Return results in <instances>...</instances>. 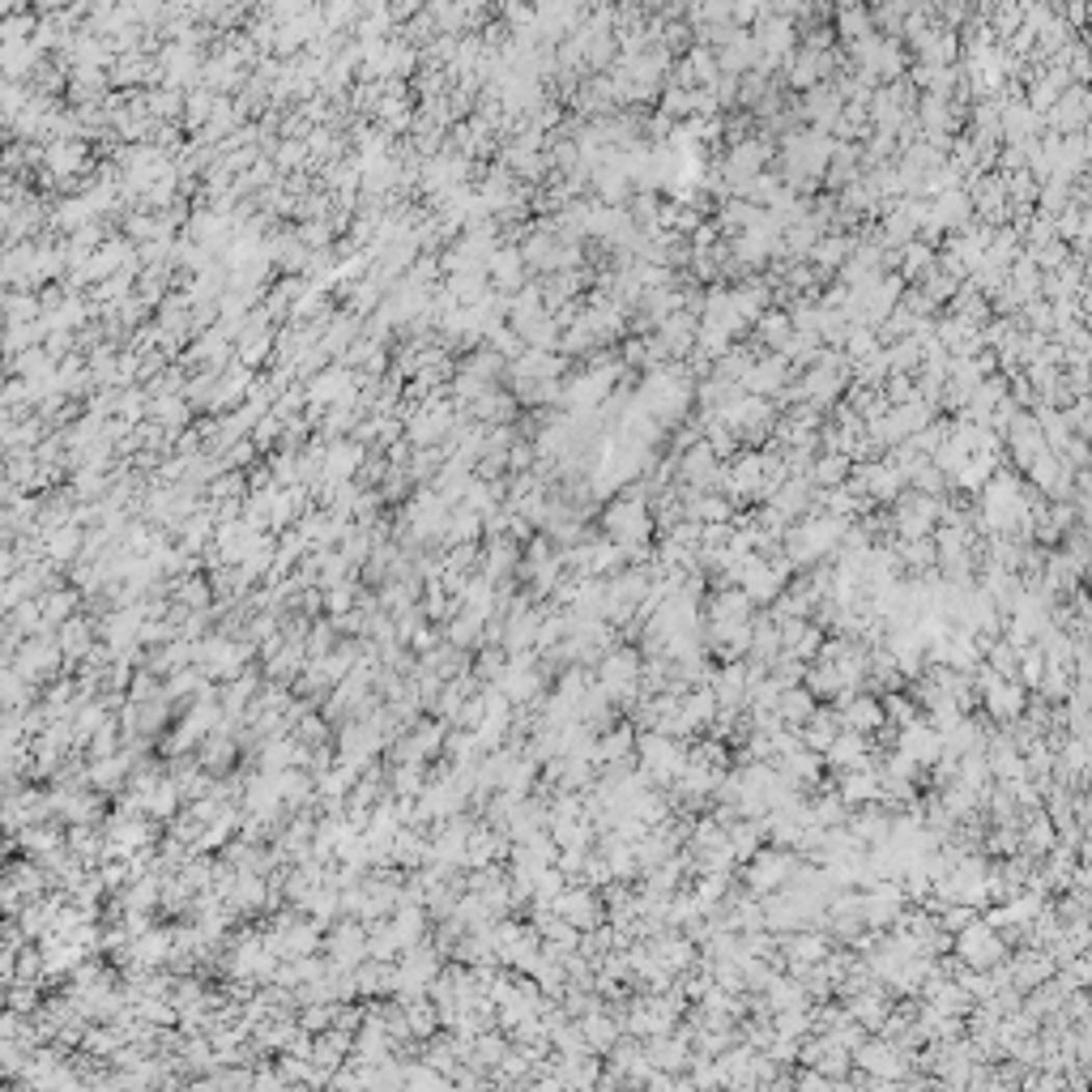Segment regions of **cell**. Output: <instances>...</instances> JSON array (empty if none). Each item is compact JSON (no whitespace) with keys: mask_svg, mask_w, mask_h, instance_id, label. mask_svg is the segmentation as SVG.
<instances>
[{"mask_svg":"<svg viewBox=\"0 0 1092 1092\" xmlns=\"http://www.w3.org/2000/svg\"><path fill=\"white\" fill-rule=\"evenodd\" d=\"M636 768L654 785H674V777L687 768V743L670 739L662 730H636Z\"/></svg>","mask_w":1092,"mask_h":1092,"instance_id":"1","label":"cell"},{"mask_svg":"<svg viewBox=\"0 0 1092 1092\" xmlns=\"http://www.w3.org/2000/svg\"><path fill=\"white\" fill-rule=\"evenodd\" d=\"M849 1063H854L862 1075L887 1080V1084H901L913 1075V1055H905V1049L887 1037H862L854 1049H849Z\"/></svg>","mask_w":1092,"mask_h":1092,"instance_id":"2","label":"cell"},{"mask_svg":"<svg viewBox=\"0 0 1092 1092\" xmlns=\"http://www.w3.org/2000/svg\"><path fill=\"white\" fill-rule=\"evenodd\" d=\"M794 867H798V854L794 849H781V845H760L755 854L743 862V883H747V893H755V897H768V893H781V887L790 883V875H794Z\"/></svg>","mask_w":1092,"mask_h":1092,"instance_id":"3","label":"cell"},{"mask_svg":"<svg viewBox=\"0 0 1092 1092\" xmlns=\"http://www.w3.org/2000/svg\"><path fill=\"white\" fill-rule=\"evenodd\" d=\"M952 952H956V960L968 964V968H990V964H998V960L1011 952V943L978 913L964 930H956V935H952Z\"/></svg>","mask_w":1092,"mask_h":1092,"instance_id":"4","label":"cell"},{"mask_svg":"<svg viewBox=\"0 0 1092 1092\" xmlns=\"http://www.w3.org/2000/svg\"><path fill=\"white\" fill-rule=\"evenodd\" d=\"M547 909L559 913L563 922H572L577 930H593L597 922H606V905H602V897L593 893L589 883H581V879H568V883H563V893H559Z\"/></svg>","mask_w":1092,"mask_h":1092,"instance_id":"5","label":"cell"},{"mask_svg":"<svg viewBox=\"0 0 1092 1092\" xmlns=\"http://www.w3.org/2000/svg\"><path fill=\"white\" fill-rule=\"evenodd\" d=\"M893 751H901L909 764H917L922 773L930 764H935L939 755H943V735L935 730V725L930 721H922V717H913L909 725H901V730L893 735Z\"/></svg>","mask_w":1092,"mask_h":1092,"instance_id":"6","label":"cell"},{"mask_svg":"<svg viewBox=\"0 0 1092 1092\" xmlns=\"http://www.w3.org/2000/svg\"><path fill=\"white\" fill-rule=\"evenodd\" d=\"M798 1067H816V1071H824V1075H832V1080H845L849 1071H854V1063H849V1049H841V1045H832L824 1033H816L811 1041H798Z\"/></svg>","mask_w":1092,"mask_h":1092,"instance_id":"7","label":"cell"},{"mask_svg":"<svg viewBox=\"0 0 1092 1092\" xmlns=\"http://www.w3.org/2000/svg\"><path fill=\"white\" fill-rule=\"evenodd\" d=\"M606 530L619 547H644L654 534V521L640 504H611L606 508Z\"/></svg>","mask_w":1092,"mask_h":1092,"instance_id":"8","label":"cell"},{"mask_svg":"<svg viewBox=\"0 0 1092 1092\" xmlns=\"http://www.w3.org/2000/svg\"><path fill=\"white\" fill-rule=\"evenodd\" d=\"M593 768H611V764H632L636 760V725L619 721L611 730L593 735V751H589Z\"/></svg>","mask_w":1092,"mask_h":1092,"instance_id":"9","label":"cell"},{"mask_svg":"<svg viewBox=\"0 0 1092 1092\" xmlns=\"http://www.w3.org/2000/svg\"><path fill=\"white\" fill-rule=\"evenodd\" d=\"M824 755V768H862V764H875V747H871V735H858V730H836L832 743L820 751Z\"/></svg>","mask_w":1092,"mask_h":1092,"instance_id":"10","label":"cell"},{"mask_svg":"<svg viewBox=\"0 0 1092 1092\" xmlns=\"http://www.w3.org/2000/svg\"><path fill=\"white\" fill-rule=\"evenodd\" d=\"M751 597L739 585H717V593L709 597V623L704 628H735V623H751Z\"/></svg>","mask_w":1092,"mask_h":1092,"instance_id":"11","label":"cell"},{"mask_svg":"<svg viewBox=\"0 0 1092 1092\" xmlns=\"http://www.w3.org/2000/svg\"><path fill=\"white\" fill-rule=\"evenodd\" d=\"M709 687L721 709H747V687H751V674H747V662H721L713 674H709Z\"/></svg>","mask_w":1092,"mask_h":1092,"instance_id":"12","label":"cell"},{"mask_svg":"<svg viewBox=\"0 0 1092 1092\" xmlns=\"http://www.w3.org/2000/svg\"><path fill=\"white\" fill-rule=\"evenodd\" d=\"M773 764H777V773H781L790 785H798V790H811V785H820V777H824V755L811 751V747H794V751L777 755Z\"/></svg>","mask_w":1092,"mask_h":1092,"instance_id":"13","label":"cell"},{"mask_svg":"<svg viewBox=\"0 0 1092 1092\" xmlns=\"http://www.w3.org/2000/svg\"><path fill=\"white\" fill-rule=\"evenodd\" d=\"M836 794L845 806H862V802H883V790H879V773L875 764H862V768H845L841 781H836Z\"/></svg>","mask_w":1092,"mask_h":1092,"instance_id":"14","label":"cell"},{"mask_svg":"<svg viewBox=\"0 0 1092 1092\" xmlns=\"http://www.w3.org/2000/svg\"><path fill=\"white\" fill-rule=\"evenodd\" d=\"M577 1024H581V1033H585L589 1055H606V1049H611V1045L623 1037V1024H619V1016H615V1011H606V1007L589 1011V1016H581Z\"/></svg>","mask_w":1092,"mask_h":1092,"instance_id":"15","label":"cell"},{"mask_svg":"<svg viewBox=\"0 0 1092 1092\" xmlns=\"http://www.w3.org/2000/svg\"><path fill=\"white\" fill-rule=\"evenodd\" d=\"M1055 845H1059V828H1055V820L1041 811V806L1020 816V849H1024V854L1041 858L1045 849H1055Z\"/></svg>","mask_w":1092,"mask_h":1092,"instance_id":"16","label":"cell"},{"mask_svg":"<svg viewBox=\"0 0 1092 1092\" xmlns=\"http://www.w3.org/2000/svg\"><path fill=\"white\" fill-rule=\"evenodd\" d=\"M935 512H939L935 500H905L893 525H897L901 538H930V530H935Z\"/></svg>","mask_w":1092,"mask_h":1092,"instance_id":"17","label":"cell"},{"mask_svg":"<svg viewBox=\"0 0 1092 1092\" xmlns=\"http://www.w3.org/2000/svg\"><path fill=\"white\" fill-rule=\"evenodd\" d=\"M841 730V721H836V709H811L806 713L802 721H798V739H802V747H811V751H824L828 743H832V735Z\"/></svg>","mask_w":1092,"mask_h":1092,"instance_id":"18","label":"cell"},{"mask_svg":"<svg viewBox=\"0 0 1092 1092\" xmlns=\"http://www.w3.org/2000/svg\"><path fill=\"white\" fill-rule=\"evenodd\" d=\"M816 704H820V700H816L811 692H806L802 683H794V687H781V696H777L773 713H777V717H781L785 725H798V721H802L806 713H811Z\"/></svg>","mask_w":1092,"mask_h":1092,"instance_id":"19","label":"cell"},{"mask_svg":"<svg viewBox=\"0 0 1092 1092\" xmlns=\"http://www.w3.org/2000/svg\"><path fill=\"white\" fill-rule=\"evenodd\" d=\"M725 841H730L735 862H747V858L755 854V849L764 845V832H760L755 820H735V824H725Z\"/></svg>","mask_w":1092,"mask_h":1092,"instance_id":"20","label":"cell"},{"mask_svg":"<svg viewBox=\"0 0 1092 1092\" xmlns=\"http://www.w3.org/2000/svg\"><path fill=\"white\" fill-rule=\"evenodd\" d=\"M329 952H334V960H338V964H358L363 956H368V935H363L358 926H350V922H346V926L338 930V935L329 939Z\"/></svg>","mask_w":1092,"mask_h":1092,"instance_id":"21","label":"cell"},{"mask_svg":"<svg viewBox=\"0 0 1092 1092\" xmlns=\"http://www.w3.org/2000/svg\"><path fill=\"white\" fill-rule=\"evenodd\" d=\"M482 563V577H491V581H512V572H516V547L512 542H491L487 547V555L478 559Z\"/></svg>","mask_w":1092,"mask_h":1092,"instance_id":"22","label":"cell"},{"mask_svg":"<svg viewBox=\"0 0 1092 1092\" xmlns=\"http://www.w3.org/2000/svg\"><path fill=\"white\" fill-rule=\"evenodd\" d=\"M551 1049L559 1059H572V1055H589V1045H585V1033L577 1020H563L559 1029H551Z\"/></svg>","mask_w":1092,"mask_h":1092,"instance_id":"23","label":"cell"},{"mask_svg":"<svg viewBox=\"0 0 1092 1092\" xmlns=\"http://www.w3.org/2000/svg\"><path fill=\"white\" fill-rule=\"evenodd\" d=\"M879 704H883V717H887V725H893V730H901V725H909L913 717H922L917 704H913L905 692H883Z\"/></svg>","mask_w":1092,"mask_h":1092,"instance_id":"24","label":"cell"},{"mask_svg":"<svg viewBox=\"0 0 1092 1092\" xmlns=\"http://www.w3.org/2000/svg\"><path fill=\"white\" fill-rule=\"evenodd\" d=\"M820 644H824V628H820V623H806V628H802V636L790 644V654H794V658H802V662H816Z\"/></svg>","mask_w":1092,"mask_h":1092,"instance_id":"25","label":"cell"},{"mask_svg":"<svg viewBox=\"0 0 1092 1092\" xmlns=\"http://www.w3.org/2000/svg\"><path fill=\"white\" fill-rule=\"evenodd\" d=\"M687 516H692V521H704V525H713V521H730V504H725V500H696L692 508H687Z\"/></svg>","mask_w":1092,"mask_h":1092,"instance_id":"26","label":"cell"},{"mask_svg":"<svg viewBox=\"0 0 1092 1092\" xmlns=\"http://www.w3.org/2000/svg\"><path fill=\"white\" fill-rule=\"evenodd\" d=\"M871 491H875L879 500H883V496H897V474H883V470L871 474Z\"/></svg>","mask_w":1092,"mask_h":1092,"instance_id":"27","label":"cell"}]
</instances>
